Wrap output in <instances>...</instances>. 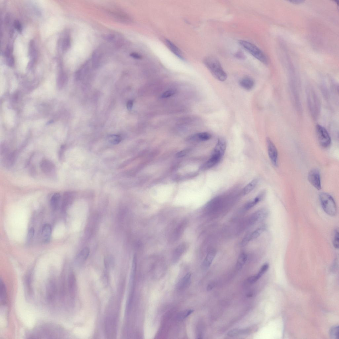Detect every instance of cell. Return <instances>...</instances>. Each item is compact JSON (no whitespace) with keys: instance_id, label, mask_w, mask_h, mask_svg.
<instances>
[{"instance_id":"obj_37","label":"cell","mask_w":339,"mask_h":339,"mask_svg":"<svg viewBox=\"0 0 339 339\" xmlns=\"http://www.w3.org/2000/svg\"><path fill=\"white\" fill-rule=\"evenodd\" d=\"M14 25L15 29L19 32L22 31V27L20 22L18 20H15L14 23Z\"/></svg>"},{"instance_id":"obj_2","label":"cell","mask_w":339,"mask_h":339,"mask_svg":"<svg viewBox=\"0 0 339 339\" xmlns=\"http://www.w3.org/2000/svg\"><path fill=\"white\" fill-rule=\"evenodd\" d=\"M320 202L326 213L330 216H335L337 213L336 204L334 198L328 193H321L319 195Z\"/></svg>"},{"instance_id":"obj_1","label":"cell","mask_w":339,"mask_h":339,"mask_svg":"<svg viewBox=\"0 0 339 339\" xmlns=\"http://www.w3.org/2000/svg\"><path fill=\"white\" fill-rule=\"evenodd\" d=\"M203 62L212 75L219 81L223 82L227 78L226 73L224 71L220 63L215 57L209 56L206 57Z\"/></svg>"},{"instance_id":"obj_4","label":"cell","mask_w":339,"mask_h":339,"mask_svg":"<svg viewBox=\"0 0 339 339\" xmlns=\"http://www.w3.org/2000/svg\"><path fill=\"white\" fill-rule=\"evenodd\" d=\"M316 131L320 145L324 148L329 147L331 144V139L328 131L322 126L319 124L316 126Z\"/></svg>"},{"instance_id":"obj_6","label":"cell","mask_w":339,"mask_h":339,"mask_svg":"<svg viewBox=\"0 0 339 339\" xmlns=\"http://www.w3.org/2000/svg\"><path fill=\"white\" fill-rule=\"evenodd\" d=\"M308 180L311 184L318 190L321 189V184L320 172L318 169H313L310 171L308 176Z\"/></svg>"},{"instance_id":"obj_43","label":"cell","mask_w":339,"mask_h":339,"mask_svg":"<svg viewBox=\"0 0 339 339\" xmlns=\"http://www.w3.org/2000/svg\"><path fill=\"white\" fill-rule=\"evenodd\" d=\"M133 102L132 100H129L127 104V107L128 110H131L132 107H133Z\"/></svg>"},{"instance_id":"obj_8","label":"cell","mask_w":339,"mask_h":339,"mask_svg":"<svg viewBox=\"0 0 339 339\" xmlns=\"http://www.w3.org/2000/svg\"><path fill=\"white\" fill-rule=\"evenodd\" d=\"M222 157L219 155L212 153L210 159L201 167V170H206L213 167L219 162Z\"/></svg>"},{"instance_id":"obj_10","label":"cell","mask_w":339,"mask_h":339,"mask_svg":"<svg viewBox=\"0 0 339 339\" xmlns=\"http://www.w3.org/2000/svg\"><path fill=\"white\" fill-rule=\"evenodd\" d=\"M40 168L45 174H49L53 172L55 169L54 164L50 160L45 159L42 160L40 164Z\"/></svg>"},{"instance_id":"obj_11","label":"cell","mask_w":339,"mask_h":339,"mask_svg":"<svg viewBox=\"0 0 339 339\" xmlns=\"http://www.w3.org/2000/svg\"><path fill=\"white\" fill-rule=\"evenodd\" d=\"M226 147L227 143L226 140L223 138H221L218 139L213 152L223 157L225 152Z\"/></svg>"},{"instance_id":"obj_14","label":"cell","mask_w":339,"mask_h":339,"mask_svg":"<svg viewBox=\"0 0 339 339\" xmlns=\"http://www.w3.org/2000/svg\"><path fill=\"white\" fill-rule=\"evenodd\" d=\"M165 43L172 53H173L178 58L182 60L184 59L182 51L174 44L168 39L166 40Z\"/></svg>"},{"instance_id":"obj_24","label":"cell","mask_w":339,"mask_h":339,"mask_svg":"<svg viewBox=\"0 0 339 339\" xmlns=\"http://www.w3.org/2000/svg\"><path fill=\"white\" fill-rule=\"evenodd\" d=\"M266 228L265 226L263 225L257 229L250 235V240H254L257 238L260 235L265 231Z\"/></svg>"},{"instance_id":"obj_23","label":"cell","mask_w":339,"mask_h":339,"mask_svg":"<svg viewBox=\"0 0 339 339\" xmlns=\"http://www.w3.org/2000/svg\"><path fill=\"white\" fill-rule=\"evenodd\" d=\"M72 198L71 193H67L64 195L63 198L61 206L62 210L63 211H65L69 205L70 203Z\"/></svg>"},{"instance_id":"obj_19","label":"cell","mask_w":339,"mask_h":339,"mask_svg":"<svg viewBox=\"0 0 339 339\" xmlns=\"http://www.w3.org/2000/svg\"><path fill=\"white\" fill-rule=\"evenodd\" d=\"M7 292L6 287L2 280L0 284V299L1 302L3 305H5L7 301Z\"/></svg>"},{"instance_id":"obj_45","label":"cell","mask_w":339,"mask_h":339,"mask_svg":"<svg viewBox=\"0 0 339 339\" xmlns=\"http://www.w3.org/2000/svg\"><path fill=\"white\" fill-rule=\"evenodd\" d=\"M215 284L213 283H211L209 284L207 287L208 291H210L214 288Z\"/></svg>"},{"instance_id":"obj_7","label":"cell","mask_w":339,"mask_h":339,"mask_svg":"<svg viewBox=\"0 0 339 339\" xmlns=\"http://www.w3.org/2000/svg\"><path fill=\"white\" fill-rule=\"evenodd\" d=\"M47 296L49 302H53L55 299L57 289L55 280L51 278L48 281L47 285Z\"/></svg>"},{"instance_id":"obj_25","label":"cell","mask_w":339,"mask_h":339,"mask_svg":"<svg viewBox=\"0 0 339 339\" xmlns=\"http://www.w3.org/2000/svg\"><path fill=\"white\" fill-rule=\"evenodd\" d=\"M192 275L191 273L189 272L184 277L181 281L179 285V287L180 289L185 288L188 285L190 281Z\"/></svg>"},{"instance_id":"obj_32","label":"cell","mask_w":339,"mask_h":339,"mask_svg":"<svg viewBox=\"0 0 339 339\" xmlns=\"http://www.w3.org/2000/svg\"><path fill=\"white\" fill-rule=\"evenodd\" d=\"M269 267V264L267 263L264 264L261 268L259 272L255 275L257 280L259 279L268 270Z\"/></svg>"},{"instance_id":"obj_12","label":"cell","mask_w":339,"mask_h":339,"mask_svg":"<svg viewBox=\"0 0 339 339\" xmlns=\"http://www.w3.org/2000/svg\"><path fill=\"white\" fill-rule=\"evenodd\" d=\"M239 84L241 87L244 89L250 90L254 87L255 82L254 80L250 77H245L240 80Z\"/></svg>"},{"instance_id":"obj_17","label":"cell","mask_w":339,"mask_h":339,"mask_svg":"<svg viewBox=\"0 0 339 339\" xmlns=\"http://www.w3.org/2000/svg\"><path fill=\"white\" fill-rule=\"evenodd\" d=\"M61 199V195L59 193H54L52 197L50 204L52 209L55 211L58 208Z\"/></svg>"},{"instance_id":"obj_21","label":"cell","mask_w":339,"mask_h":339,"mask_svg":"<svg viewBox=\"0 0 339 339\" xmlns=\"http://www.w3.org/2000/svg\"><path fill=\"white\" fill-rule=\"evenodd\" d=\"M264 193H261V194H259L258 196L255 198L253 200H252L247 204L245 207V209L246 210H249L250 209L253 208L255 205H256L258 203H259L261 200L263 198L264 196Z\"/></svg>"},{"instance_id":"obj_26","label":"cell","mask_w":339,"mask_h":339,"mask_svg":"<svg viewBox=\"0 0 339 339\" xmlns=\"http://www.w3.org/2000/svg\"><path fill=\"white\" fill-rule=\"evenodd\" d=\"M247 260V256L246 254L243 253L239 256L237 263V267L240 269L244 265Z\"/></svg>"},{"instance_id":"obj_44","label":"cell","mask_w":339,"mask_h":339,"mask_svg":"<svg viewBox=\"0 0 339 339\" xmlns=\"http://www.w3.org/2000/svg\"><path fill=\"white\" fill-rule=\"evenodd\" d=\"M187 151L186 150L182 151L177 154V157H180L184 156L187 153Z\"/></svg>"},{"instance_id":"obj_46","label":"cell","mask_w":339,"mask_h":339,"mask_svg":"<svg viewBox=\"0 0 339 339\" xmlns=\"http://www.w3.org/2000/svg\"><path fill=\"white\" fill-rule=\"evenodd\" d=\"M291 2L295 4H300L302 3L303 1H290Z\"/></svg>"},{"instance_id":"obj_34","label":"cell","mask_w":339,"mask_h":339,"mask_svg":"<svg viewBox=\"0 0 339 339\" xmlns=\"http://www.w3.org/2000/svg\"><path fill=\"white\" fill-rule=\"evenodd\" d=\"M239 335H243V330L234 329L228 332L227 335L230 337H233Z\"/></svg>"},{"instance_id":"obj_13","label":"cell","mask_w":339,"mask_h":339,"mask_svg":"<svg viewBox=\"0 0 339 339\" xmlns=\"http://www.w3.org/2000/svg\"><path fill=\"white\" fill-rule=\"evenodd\" d=\"M268 214V211L265 209H262L258 210L251 217V221L254 223L263 221L265 219Z\"/></svg>"},{"instance_id":"obj_40","label":"cell","mask_w":339,"mask_h":339,"mask_svg":"<svg viewBox=\"0 0 339 339\" xmlns=\"http://www.w3.org/2000/svg\"><path fill=\"white\" fill-rule=\"evenodd\" d=\"M235 56L237 57V58L240 59H244L245 58V56L244 54L241 51H239L235 54Z\"/></svg>"},{"instance_id":"obj_16","label":"cell","mask_w":339,"mask_h":339,"mask_svg":"<svg viewBox=\"0 0 339 339\" xmlns=\"http://www.w3.org/2000/svg\"><path fill=\"white\" fill-rule=\"evenodd\" d=\"M52 232V228L49 224H46L42 229V237L45 243L49 242L50 240Z\"/></svg>"},{"instance_id":"obj_28","label":"cell","mask_w":339,"mask_h":339,"mask_svg":"<svg viewBox=\"0 0 339 339\" xmlns=\"http://www.w3.org/2000/svg\"><path fill=\"white\" fill-rule=\"evenodd\" d=\"M6 57L7 62L8 65L10 66H13L14 64V60L13 56L11 54V51L9 49H8L5 53Z\"/></svg>"},{"instance_id":"obj_27","label":"cell","mask_w":339,"mask_h":339,"mask_svg":"<svg viewBox=\"0 0 339 339\" xmlns=\"http://www.w3.org/2000/svg\"><path fill=\"white\" fill-rule=\"evenodd\" d=\"M108 140L112 144L116 145L121 141L122 138L118 135H111L108 137Z\"/></svg>"},{"instance_id":"obj_35","label":"cell","mask_w":339,"mask_h":339,"mask_svg":"<svg viewBox=\"0 0 339 339\" xmlns=\"http://www.w3.org/2000/svg\"><path fill=\"white\" fill-rule=\"evenodd\" d=\"M339 232L338 230L336 229L334 231V236L333 239V245L336 249H339Z\"/></svg>"},{"instance_id":"obj_29","label":"cell","mask_w":339,"mask_h":339,"mask_svg":"<svg viewBox=\"0 0 339 339\" xmlns=\"http://www.w3.org/2000/svg\"><path fill=\"white\" fill-rule=\"evenodd\" d=\"M89 254V248L85 247L80 252L78 257L79 258L81 259L82 260H85L88 257Z\"/></svg>"},{"instance_id":"obj_36","label":"cell","mask_w":339,"mask_h":339,"mask_svg":"<svg viewBox=\"0 0 339 339\" xmlns=\"http://www.w3.org/2000/svg\"><path fill=\"white\" fill-rule=\"evenodd\" d=\"M176 93L175 90H169L165 92L161 96L162 98H166L174 95Z\"/></svg>"},{"instance_id":"obj_3","label":"cell","mask_w":339,"mask_h":339,"mask_svg":"<svg viewBox=\"0 0 339 339\" xmlns=\"http://www.w3.org/2000/svg\"><path fill=\"white\" fill-rule=\"evenodd\" d=\"M239 43L241 47L256 59L264 64H267L268 60L265 55L255 45L244 40H240Z\"/></svg>"},{"instance_id":"obj_15","label":"cell","mask_w":339,"mask_h":339,"mask_svg":"<svg viewBox=\"0 0 339 339\" xmlns=\"http://www.w3.org/2000/svg\"><path fill=\"white\" fill-rule=\"evenodd\" d=\"M68 286L70 295L73 297L75 295L76 280L75 276L74 273H71L69 275Z\"/></svg>"},{"instance_id":"obj_38","label":"cell","mask_w":339,"mask_h":339,"mask_svg":"<svg viewBox=\"0 0 339 339\" xmlns=\"http://www.w3.org/2000/svg\"><path fill=\"white\" fill-rule=\"evenodd\" d=\"M34 234V230L33 228H31L29 231H28V236L27 239L28 241L31 240L33 238Z\"/></svg>"},{"instance_id":"obj_22","label":"cell","mask_w":339,"mask_h":339,"mask_svg":"<svg viewBox=\"0 0 339 339\" xmlns=\"http://www.w3.org/2000/svg\"><path fill=\"white\" fill-rule=\"evenodd\" d=\"M257 179L253 180L246 186L243 189V193L244 195L249 194L255 188L257 184Z\"/></svg>"},{"instance_id":"obj_20","label":"cell","mask_w":339,"mask_h":339,"mask_svg":"<svg viewBox=\"0 0 339 339\" xmlns=\"http://www.w3.org/2000/svg\"><path fill=\"white\" fill-rule=\"evenodd\" d=\"M211 137L212 136L210 133L207 132H203L193 135L192 138L196 141H205L209 140Z\"/></svg>"},{"instance_id":"obj_33","label":"cell","mask_w":339,"mask_h":339,"mask_svg":"<svg viewBox=\"0 0 339 339\" xmlns=\"http://www.w3.org/2000/svg\"><path fill=\"white\" fill-rule=\"evenodd\" d=\"M62 43V49L63 51L67 50L70 48L71 41L69 37H66L63 40Z\"/></svg>"},{"instance_id":"obj_30","label":"cell","mask_w":339,"mask_h":339,"mask_svg":"<svg viewBox=\"0 0 339 339\" xmlns=\"http://www.w3.org/2000/svg\"><path fill=\"white\" fill-rule=\"evenodd\" d=\"M339 326L336 325L331 327L330 331V336L331 338L334 339L339 338Z\"/></svg>"},{"instance_id":"obj_5","label":"cell","mask_w":339,"mask_h":339,"mask_svg":"<svg viewBox=\"0 0 339 339\" xmlns=\"http://www.w3.org/2000/svg\"><path fill=\"white\" fill-rule=\"evenodd\" d=\"M269 156L272 164L275 167L278 165V152L274 143L269 137L266 139Z\"/></svg>"},{"instance_id":"obj_42","label":"cell","mask_w":339,"mask_h":339,"mask_svg":"<svg viewBox=\"0 0 339 339\" xmlns=\"http://www.w3.org/2000/svg\"><path fill=\"white\" fill-rule=\"evenodd\" d=\"M64 149H65V146H62L61 147V148H60V149L59 153V158L60 159H61V160L62 159V157H63L62 156H63V154H64L63 153H64Z\"/></svg>"},{"instance_id":"obj_39","label":"cell","mask_w":339,"mask_h":339,"mask_svg":"<svg viewBox=\"0 0 339 339\" xmlns=\"http://www.w3.org/2000/svg\"><path fill=\"white\" fill-rule=\"evenodd\" d=\"M183 250V248L182 245L180 246L179 248H178L175 253V257H179L181 254H182Z\"/></svg>"},{"instance_id":"obj_41","label":"cell","mask_w":339,"mask_h":339,"mask_svg":"<svg viewBox=\"0 0 339 339\" xmlns=\"http://www.w3.org/2000/svg\"><path fill=\"white\" fill-rule=\"evenodd\" d=\"M131 56L133 57V58L137 59H141L142 57L141 55L138 53H132L131 54Z\"/></svg>"},{"instance_id":"obj_18","label":"cell","mask_w":339,"mask_h":339,"mask_svg":"<svg viewBox=\"0 0 339 339\" xmlns=\"http://www.w3.org/2000/svg\"><path fill=\"white\" fill-rule=\"evenodd\" d=\"M216 255L214 250L210 251L206 257L203 263V266L205 268H208L211 265Z\"/></svg>"},{"instance_id":"obj_9","label":"cell","mask_w":339,"mask_h":339,"mask_svg":"<svg viewBox=\"0 0 339 339\" xmlns=\"http://www.w3.org/2000/svg\"><path fill=\"white\" fill-rule=\"evenodd\" d=\"M309 102L310 110L312 111L313 116L315 117L318 116L319 110V101L314 93H309Z\"/></svg>"},{"instance_id":"obj_31","label":"cell","mask_w":339,"mask_h":339,"mask_svg":"<svg viewBox=\"0 0 339 339\" xmlns=\"http://www.w3.org/2000/svg\"><path fill=\"white\" fill-rule=\"evenodd\" d=\"M193 310L189 309L185 310V311H183L180 313L177 316V318L178 320H182L185 319L189 316L192 314L193 312Z\"/></svg>"}]
</instances>
